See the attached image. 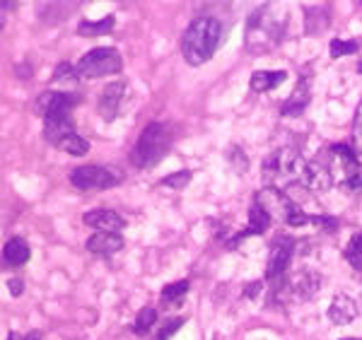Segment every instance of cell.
I'll return each mask as SVG.
<instances>
[{"mask_svg":"<svg viewBox=\"0 0 362 340\" xmlns=\"http://www.w3.org/2000/svg\"><path fill=\"white\" fill-rule=\"evenodd\" d=\"M329 167L333 184H338L348 194H362V162L358 160V152L348 143H333L319 152Z\"/></svg>","mask_w":362,"mask_h":340,"instance_id":"obj_2","label":"cell"},{"mask_svg":"<svg viewBox=\"0 0 362 340\" xmlns=\"http://www.w3.org/2000/svg\"><path fill=\"white\" fill-rule=\"evenodd\" d=\"M123 92H126V82H109L104 87L97 104V111L104 121H114L118 116V109H121V101H123Z\"/></svg>","mask_w":362,"mask_h":340,"instance_id":"obj_14","label":"cell"},{"mask_svg":"<svg viewBox=\"0 0 362 340\" xmlns=\"http://www.w3.org/2000/svg\"><path fill=\"white\" fill-rule=\"evenodd\" d=\"M350 145L353 150L362 155V101L355 109V116H353V128H350Z\"/></svg>","mask_w":362,"mask_h":340,"instance_id":"obj_25","label":"cell"},{"mask_svg":"<svg viewBox=\"0 0 362 340\" xmlns=\"http://www.w3.org/2000/svg\"><path fill=\"white\" fill-rule=\"evenodd\" d=\"M70 184L80 191H106L121 184V179L106 167H97V164H85L70 172Z\"/></svg>","mask_w":362,"mask_h":340,"instance_id":"obj_8","label":"cell"},{"mask_svg":"<svg viewBox=\"0 0 362 340\" xmlns=\"http://www.w3.org/2000/svg\"><path fill=\"white\" fill-rule=\"evenodd\" d=\"M85 225L92 227L97 232H114V234H121V229L126 227V220L121 218L114 210H106V208H94V210H87L82 215Z\"/></svg>","mask_w":362,"mask_h":340,"instance_id":"obj_13","label":"cell"},{"mask_svg":"<svg viewBox=\"0 0 362 340\" xmlns=\"http://www.w3.org/2000/svg\"><path fill=\"white\" fill-rule=\"evenodd\" d=\"M268 227H270V215L263 210L261 203L254 201L251 208H249V225L242 232H237V234L232 237V239L227 241V246L230 248H237V246H239V241L249 239V237L266 234V232H268Z\"/></svg>","mask_w":362,"mask_h":340,"instance_id":"obj_10","label":"cell"},{"mask_svg":"<svg viewBox=\"0 0 362 340\" xmlns=\"http://www.w3.org/2000/svg\"><path fill=\"white\" fill-rule=\"evenodd\" d=\"M8 285H10V292H13L15 297H20L22 290H25V285H22V280H17V277H13V280H10Z\"/></svg>","mask_w":362,"mask_h":340,"instance_id":"obj_29","label":"cell"},{"mask_svg":"<svg viewBox=\"0 0 362 340\" xmlns=\"http://www.w3.org/2000/svg\"><path fill=\"white\" fill-rule=\"evenodd\" d=\"M174 145V130L165 121H152L143 128L138 135L133 150H131V164L138 169L155 167L162 157L172 150Z\"/></svg>","mask_w":362,"mask_h":340,"instance_id":"obj_3","label":"cell"},{"mask_svg":"<svg viewBox=\"0 0 362 340\" xmlns=\"http://www.w3.org/2000/svg\"><path fill=\"white\" fill-rule=\"evenodd\" d=\"M343 258H346L355 270H362V232L348 241V246L343 248Z\"/></svg>","mask_w":362,"mask_h":340,"instance_id":"obj_22","label":"cell"},{"mask_svg":"<svg viewBox=\"0 0 362 340\" xmlns=\"http://www.w3.org/2000/svg\"><path fill=\"white\" fill-rule=\"evenodd\" d=\"M302 186L309 191H329L333 186V177L321 155L309 160L307 169H304V177H302Z\"/></svg>","mask_w":362,"mask_h":340,"instance_id":"obj_11","label":"cell"},{"mask_svg":"<svg viewBox=\"0 0 362 340\" xmlns=\"http://www.w3.org/2000/svg\"><path fill=\"white\" fill-rule=\"evenodd\" d=\"M191 179H194V174H191L189 169H181V172H174L162 179V186H169V189H184Z\"/></svg>","mask_w":362,"mask_h":340,"instance_id":"obj_27","label":"cell"},{"mask_svg":"<svg viewBox=\"0 0 362 340\" xmlns=\"http://www.w3.org/2000/svg\"><path fill=\"white\" fill-rule=\"evenodd\" d=\"M116 27V17L114 15H106L104 20H82L80 25H77V34L80 37H101V34H109L111 30Z\"/></svg>","mask_w":362,"mask_h":340,"instance_id":"obj_19","label":"cell"},{"mask_svg":"<svg viewBox=\"0 0 362 340\" xmlns=\"http://www.w3.org/2000/svg\"><path fill=\"white\" fill-rule=\"evenodd\" d=\"M343 340H358V338H343Z\"/></svg>","mask_w":362,"mask_h":340,"instance_id":"obj_32","label":"cell"},{"mask_svg":"<svg viewBox=\"0 0 362 340\" xmlns=\"http://www.w3.org/2000/svg\"><path fill=\"white\" fill-rule=\"evenodd\" d=\"M189 294V280H179V282H172L162 290V302L165 304H179L181 299Z\"/></svg>","mask_w":362,"mask_h":340,"instance_id":"obj_24","label":"cell"},{"mask_svg":"<svg viewBox=\"0 0 362 340\" xmlns=\"http://www.w3.org/2000/svg\"><path fill=\"white\" fill-rule=\"evenodd\" d=\"M73 106H77V94L70 92H58V89H49V92H42L34 101V111L44 118V126L46 123H63V121H73L70 111Z\"/></svg>","mask_w":362,"mask_h":340,"instance_id":"obj_7","label":"cell"},{"mask_svg":"<svg viewBox=\"0 0 362 340\" xmlns=\"http://www.w3.org/2000/svg\"><path fill=\"white\" fill-rule=\"evenodd\" d=\"M181 326H184V319H174V321H169V324H165V326L160 328V333H157V336L152 338V340H169V338L174 336V333L179 331Z\"/></svg>","mask_w":362,"mask_h":340,"instance_id":"obj_28","label":"cell"},{"mask_svg":"<svg viewBox=\"0 0 362 340\" xmlns=\"http://www.w3.org/2000/svg\"><path fill=\"white\" fill-rule=\"evenodd\" d=\"M220 37H223V25L211 15H201L186 27L184 37H181V53L184 61L194 68H201L203 63L215 56L220 46Z\"/></svg>","mask_w":362,"mask_h":340,"instance_id":"obj_1","label":"cell"},{"mask_svg":"<svg viewBox=\"0 0 362 340\" xmlns=\"http://www.w3.org/2000/svg\"><path fill=\"white\" fill-rule=\"evenodd\" d=\"M256 203H261L263 210L270 218H280L287 227H304V225H316V215H307L299 206L290 201L278 186H266L254 198Z\"/></svg>","mask_w":362,"mask_h":340,"instance_id":"obj_5","label":"cell"},{"mask_svg":"<svg viewBox=\"0 0 362 340\" xmlns=\"http://www.w3.org/2000/svg\"><path fill=\"white\" fill-rule=\"evenodd\" d=\"M123 68V58L116 49L111 46H99L92 49L77 61V75L80 80H97L104 75H116Z\"/></svg>","mask_w":362,"mask_h":340,"instance_id":"obj_6","label":"cell"},{"mask_svg":"<svg viewBox=\"0 0 362 340\" xmlns=\"http://www.w3.org/2000/svg\"><path fill=\"white\" fill-rule=\"evenodd\" d=\"M309 99H312V80H309L307 75H302V77H299V82H297V87L292 89V94L285 99L280 113H282V116H290V118L302 116V113L307 111V106H309Z\"/></svg>","mask_w":362,"mask_h":340,"instance_id":"obj_12","label":"cell"},{"mask_svg":"<svg viewBox=\"0 0 362 340\" xmlns=\"http://www.w3.org/2000/svg\"><path fill=\"white\" fill-rule=\"evenodd\" d=\"M292 251H295V239L290 234H278L270 239L268 246V263H266V277H280L290 265Z\"/></svg>","mask_w":362,"mask_h":340,"instance_id":"obj_9","label":"cell"},{"mask_svg":"<svg viewBox=\"0 0 362 340\" xmlns=\"http://www.w3.org/2000/svg\"><path fill=\"white\" fill-rule=\"evenodd\" d=\"M355 316H358V307H355V302L346 294H336L329 307V319L333 324L338 326H346L350 321H355Z\"/></svg>","mask_w":362,"mask_h":340,"instance_id":"obj_16","label":"cell"},{"mask_svg":"<svg viewBox=\"0 0 362 340\" xmlns=\"http://www.w3.org/2000/svg\"><path fill=\"white\" fill-rule=\"evenodd\" d=\"M22 340H42V333H39V331H30Z\"/></svg>","mask_w":362,"mask_h":340,"instance_id":"obj_30","label":"cell"},{"mask_svg":"<svg viewBox=\"0 0 362 340\" xmlns=\"http://www.w3.org/2000/svg\"><path fill=\"white\" fill-rule=\"evenodd\" d=\"M32 256V248L22 237H13L8 244L3 246V258L8 265H25Z\"/></svg>","mask_w":362,"mask_h":340,"instance_id":"obj_17","label":"cell"},{"mask_svg":"<svg viewBox=\"0 0 362 340\" xmlns=\"http://www.w3.org/2000/svg\"><path fill=\"white\" fill-rule=\"evenodd\" d=\"M51 80L54 82H77L80 80V75H77V65L63 61V63H58V68L54 70V77H51Z\"/></svg>","mask_w":362,"mask_h":340,"instance_id":"obj_26","label":"cell"},{"mask_svg":"<svg viewBox=\"0 0 362 340\" xmlns=\"http://www.w3.org/2000/svg\"><path fill=\"white\" fill-rule=\"evenodd\" d=\"M155 321H157V309H152V307H143L138 311V316H135V321H133V333L135 336H148V333L152 331V326H155Z\"/></svg>","mask_w":362,"mask_h":340,"instance_id":"obj_21","label":"cell"},{"mask_svg":"<svg viewBox=\"0 0 362 340\" xmlns=\"http://www.w3.org/2000/svg\"><path fill=\"white\" fill-rule=\"evenodd\" d=\"M87 251L97 253V256H111V253L121 251L123 248V237L114 234V232H97L87 239Z\"/></svg>","mask_w":362,"mask_h":340,"instance_id":"obj_15","label":"cell"},{"mask_svg":"<svg viewBox=\"0 0 362 340\" xmlns=\"http://www.w3.org/2000/svg\"><path fill=\"white\" fill-rule=\"evenodd\" d=\"M307 160L295 150V147H280V150L270 152L261 164L263 179L268 186H275V181H287V184H302Z\"/></svg>","mask_w":362,"mask_h":340,"instance_id":"obj_4","label":"cell"},{"mask_svg":"<svg viewBox=\"0 0 362 340\" xmlns=\"http://www.w3.org/2000/svg\"><path fill=\"white\" fill-rule=\"evenodd\" d=\"M58 150H63L68 152V155H73V157H82V155H87L89 152V143L82 138L80 133H70V135H65L63 140H61L58 145Z\"/></svg>","mask_w":362,"mask_h":340,"instance_id":"obj_20","label":"cell"},{"mask_svg":"<svg viewBox=\"0 0 362 340\" xmlns=\"http://www.w3.org/2000/svg\"><path fill=\"white\" fill-rule=\"evenodd\" d=\"M329 51H331V58H343V56H353L360 51V42L358 39H348V42H343V39H331L329 44Z\"/></svg>","mask_w":362,"mask_h":340,"instance_id":"obj_23","label":"cell"},{"mask_svg":"<svg viewBox=\"0 0 362 340\" xmlns=\"http://www.w3.org/2000/svg\"><path fill=\"white\" fill-rule=\"evenodd\" d=\"M358 73H360V75H362V63L358 65Z\"/></svg>","mask_w":362,"mask_h":340,"instance_id":"obj_31","label":"cell"},{"mask_svg":"<svg viewBox=\"0 0 362 340\" xmlns=\"http://www.w3.org/2000/svg\"><path fill=\"white\" fill-rule=\"evenodd\" d=\"M287 80V73L285 70H256L251 75V89L254 92H268V89L280 87L282 82Z\"/></svg>","mask_w":362,"mask_h":340,"instance_id":"obj_18","label":"cell"}]
</instances>
